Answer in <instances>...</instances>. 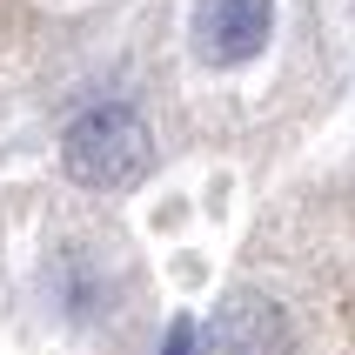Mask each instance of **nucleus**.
Returning a JSON list of instances; mask_svg holds the SVG:
<instances>
[{
	"instance_id": "f03ea898",
	"label": "nucleus",
	"mask_w": 355,
	"mask_h": 355,
	"mask_svg": "<svg viewBox=\"0 0 355 355\" xmlns=\"http://www.w3.org/2000/svg\"><path fill=\"white\" fill-rule=\"evenodd\" d=\"M188 34L208 67H248L275 34V0H195Z\"/></svg>"
},
{
	"instance_id": "20e7f679",
	"label": "nucleus",
	"mask_w": 355,
	"mask_h": 355,
	"mask_svg": "<svg viewBox=\"0 0 355 355\" xmlns=\"http://www.w3.org/2000/svg\"><path fill=\"white\" fill-rule=\"evenodd\" d=\"M195 349V322H175V329H168V349L161 355H188Z\"/></svg>"
},
{
	"instance_id": "7ed1b4c3",
	"label": "nucleus",
	"mask_w": 355,
	"mask_h": 355,
	"mask_svg": "<svg viewBox=\"0 0 355 355\" xmlns=\"http://www.w3.org/2000/svg\"><path fill=\"white\" fill-rule=\"evenodd\" d=\"M215 349L221 355H275L282 349L275 309H261L255 295H228V309L215 315Z\"/></svg>"
},
{
	"instance_id": "f257e3e1",
	"label": "nucleus",
	"mask_w": 355,
	"mask_h": 355,
	"mask_svg": "<svg viewBox=\"0 0 355 355\" xmlns=\"http://www.w3.org/2000/svg\"><path fill=\"white\" fill-rule=\"evenodd\" d=\"M60 168H67V181L94 188V195H121V188L148 181V168H155V135H148V121H141L135 107L101 101V107H87V114L60 135Z\"/></svg>"
}]
</instances>
